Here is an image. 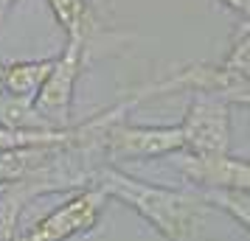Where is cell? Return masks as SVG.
<instances>
[{"label":"cell","mask_w":250,"mask_h":241,"mask_svg":"<svg viewBox=\"0 0 250 241\" xmlns=\"http://www.w3.org/2000/svg\"><path fill=\"white\" fill-rule=\"evenodd\" d=\"M90 185L102 188L110 199H118L129 210H135L166 241H191L197 230L203 227L205 210H208L205 196L129 177L110 163L96 166Z\"/></svg>","instance_id":"cell-1"},{"label":"cell","mask_w":250,"mask_h":241,"mask_svg":"<svg viewBox=\"0 0 250 241\" xmlns=\"http://www.w3.org/2000/svg\"><path fill=\"white\" fill-rule=\"evenodd\" d=\"M135 110L129 98H121L118 104L104 110V127L96 140V154L102 163H124V160H152L183 151L180 127H141L126 124L124 115Z\"/></svg>","instance_id":"cell-2"},{"label":"cell","mask_w":250,"mask_h":241,"mask_svg":"<svg viewBox=\"0 0 250 241\" xmlns=\"http://www.w3.org/2000/svg\"><path fill=\"white\" fill-rule=\"evenodd\" d=\"M110 196L96 185H84L76 194L65 199L59 207L34 222L28 230L20 233L17 241H70L99 227Z\"/></svg>","instance_id":"cell-3"},{"label":"cell","mask_w":250,"mask_h":241,"mask_svg":"<svg viewBox=\"0 0 250 241\" xmlns=\"http://www.w3.org/2000/svg\"><path fill=\"white\" fill-rule=\"evenodd\" d=\"M84 42H65V51L54 56V68L42 81V87L37 93L34 110L37 121L45 129H68L70 112H73V95H76V81H79L82 65H84Z\"/></svg>","instance_id":"cell-4"},{"label":"cell","mask_w":250,"mask_h":241,"mask_svg":"<svg viewBox=\"0 0 250 241\" xmlns=\"http://www.w3.org/2000/svg\"><path fill=\"white\" fill-rule=\"evenodd\" d=\"M186 154H228L230 146V104L214 95L194 93L186 115L177 124Z\"/></svg>","instance_id":"cell-5"},{"label":"cell","mask_w":250,"mask_h":241,"mask_svg":"<svg viewBox=\"0 0 250 241\" xmlns=\"http://www.w3.org/2000/svg\"><path fill=\"white\" fill-rule=\"evenodd\" d=\"M177 171L188 183L205 188L208 194H250V160L230 154H186L177 160Z\"/></svg>","instance_id":"cell-6"},{"label":"cell","mask_w":250,"mask_h":241,"mask_svg":"<svg viewBox=\"0 0 250 241\" xmlns=\"http://www.w3.org/2000/svg\"><path fill=\"white\" fill-rule=\"evenodd\" d=\"M54 68V59H34V62H14V65H3V76H0V93L9 95L14 101L34 104L37 93L48 79V73Z\"/></svg>","instance_id":"cell-7"},{"label":"cell","mask_w":250,"mask_h":241,"mask_svg":"<svg viewBox=\"0 0 250 241\" xmlns=\"http://www.w3.org/2000/svg\"><path fill=\"white\" fill-rule=\"evenodd\" d=\"M79 146V143H70ZM68 146H25V149H9L0 151V185L17 183L37 174L40 168H45L57 160Z\"/></svg>","instance_id":"cell-8"},{"label":"cell","mask_w":250,"mask_h":241,"mask_svg":"<svg viewBox=\"0 0 250 241\" xmlns=\"http://www.w3.org/2000/svg\"><path fill=\"white\" fill-rule=\"evenodd\" d=\"M48 6L62 25L68 42H90V34L96 31V14L87 0H48Z\"/></svg>","instance_id":"cell-9"},{"label":"cell","mask_w":250,"mask_h":241,"mask_svg":"<svg viewBox=\"0 0 250 241\" xmlns=\"http://www.w3.org/2000/svg\"><path fill=\"white\" fill-rule=\"evenodd\" d=\"M219 65L225 70H230L233 76H239V79L250 81V25L248 23L239 25L236 37H233V42H230L225 59Z\"/></svg>","instance_id":"cell-10"},{"label":"cell","mask_w":250,"mask_h":241,"mask_svg":"<svg viewBox=\"0 0 250 241\" xmlns=\"http://www.w3.org/2000/svg\"><path fill=\"white\" fill-rule=\"evenodd\" d=\"M208 205L225 210L250 233V194H205Z\"/></svg>","instance_id":"cell-11"},{"label":"cell","mask_w":250,"mask_h":241,"mask_svg":"<svg viewBox=\"0 0 250 241\" xmlns=\"http://www.w3.org/2000/svg\"><path fill=\"white\" fill-rule=\"evenodd\" d=\"M225 9H230V12H236L245 23L250 25V0H219Z\"/></svg>","instance_id":"cell-12"},{"label":"cell","mask_w":250,"mask_h":241,"mask_svg":"<svg viewBox=\"0 0 250 241\" xmlns=\"http://www.w3.org/2000/svg\"><path fill=\"white\" fill-rule=\"evenodd\" d=\"M14 3H17V0H0V17H3V14L9 12V9H12Z\"/></svg>","instance_id":"cell-13"},{"label":"cell","mask_w":250,"mask_h":241,"mask_svg":"<svg viewBox=\"0 0 250 241\" xmlns=\"http://www.w3.org/2000/svg\"><path fill=\"white\" fill-rule=\"evenodd\" d=\"M0 76H3V65H0Z\"/></svg>","instance_id":"cell-14"},{"label":"cell","mask_w":250,"mask_h":241,"mask_svg":"<svg viewBox=\"0 0 250 241\" xmlns=\"http://www.w3.org/2000/svg\"><path fill=\"white\" fill-rule=\"evenodd\" d=\"M0 188H3V185H0Z\"/></svg>","instance_id":"cell-15"}]
</instances>
